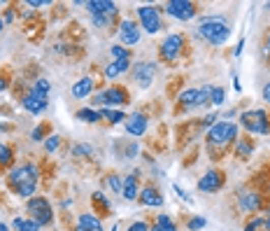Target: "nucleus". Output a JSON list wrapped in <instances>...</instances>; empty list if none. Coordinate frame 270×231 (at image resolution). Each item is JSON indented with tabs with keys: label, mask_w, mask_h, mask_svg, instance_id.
<instances>
[{
	"label": "nucleus",
	"mask_w": 270,
	"mask_h": 231,
	"mask_svg": "<svg viewBox=\"0 0 270 231\" xmlns=\"http://www.w3.org/2000/svg\"><path fill=\"white\" fill-rule=\"evenodd\" d=\"M198 33L207 40L209 44H224L231 35V26L224 17H205L198 23Z\"/></svg>",
	"instance_id": "1"
},
{
	"label": "nucleus",
	"mask_w": 270,
	"mask_h": 231,
	"mask_svg": "<svg viewBox=\"0 0 270 231\" xmlns=\"http://www.w3.org/2000/svg\"><path fill=\"white\" fill-rule=\"evenodd\" d=\"M237 140V124L233 121H217L207 131V145L209 147H226V145Z\"/></svg>",
	"instance_id": "2"
},
{
	"label": "nucleus",
	"mask_w": 270,
	"mask_h": 231,
	"mask_svg": "<svg viewBox=\"0 0 270 231\" xmlns=\"http://www.w3.org/2000/svg\"><path fill=\"white\" fill-rule=\"evenodd\" d=\"M28 215L31 220H35L40 226H49L51 220H54V210H51V203L44 196H33L28 198Z\"/></svg>",
	"instance_id": "3"
},
{
	"label": "nucleus",
	"mask_w": 270,
	"mask_h": 231,
	"mask_svg": "<svg viewBox=\"0 0 270 231\" xmlns=\"http://www.w3.org/2000/svg\"><path fill=\"white\" fill-rule=\"evenodd\" d=\"M240 124L247 133H254V136H263V133L270 131L268 124V115L265 110H247L240 115Z\"/></svg>",
	"instance_id": "4"
},
{
	"label": "nucleus",
	"mask_w": 270,
	"mask_h": 231,
	"mask_svg": "<svg viewBox=\"0 0 270 231\" xmlns=\"http://www.w3.org/2000/svg\"><path fill=\"white\" fill-rule=\"evenodd\" d=\"M94 105L96 108H124V105H128V91L124 87H110L105 89V91H98V94L94 96Z\"/></svg>",
	"instance_id": "5"
},
{
	"label": "nucleus",
	"mask_w": 270,
	"mask_h": 231,
	"mask_svg": "<svg viewBox=\"0 0 270 231\" xmlns=\"http://www.w3.org/2000/svg\"><path fill=\"white\" fill-rule=\"evenodd\" d=\"M31 180H38V168L31 166V164L17 166V168H12L10 175H7V185H10V189H14V192H17L21 185L31 182Z\"/></svg>",
	"instance_id": "6"
},
{
	"label": "nucleus",
	"mask_w": 270,
	"mask_h": 231,
	"mask_svg": "<svg viewBox=\"0 0 270 231\" xmlns=\"http://www.w3.org/2000/svg\"><path fill=\"white\" fill-rule=\"evenodd\" d=\"M138 17H140V23H142V28L147 31V33H159L161 28V14H159V10L156 7H152V5H142V7H138Z\"/></svg>",
	"instance_id": "7"
},
{
	"label": "nucleus",
	"mask_w": 270,
	"mask_h": 231,
	"mask_svg": "<svg viewBox=\"0 0 270 231\" xmlns=\"http://www.w3.org/2000/svg\"><path fill=\"white\" fill-rule=\"evenodd\" d=\"M182 47H184V38L179 33H172L168 35L163 42H161V59L168 61V63H172V61L177 59V56L182 54Z\"/></svg>",
	"instance_id": "8"
},
{
	"label": "nucleus",
	"mask_w": 270,
	"mask_h": 231,
	"mask_svg": "<svg viewBox=\"0 0 270 231\" xmlns=\"http://www.w3.org/2000/svg\"><path fill=\"white\" fill-rule=\"evenodd\" d=\"M166 12L177 21H189V19L196 17V5L189 0H170L166 5Z\"/></svg>",
	"instance_id": "9"
},
{
	"label": "nucleus",
	"mask_w": 270,
	"mask_h": 231,
	"mask_svg": "<svg viewBox=\"0 0 270 231\" xmlns=\"http://www.w3.org/2000/svg\"><path fill=\"white\" fill-rule=\"evenodd\" d=\"M154 72H156V66L154 63H149V61H138L135 68H133V77H135V84L140 89H147L154 80Z\"/></svg>",
	"instance_id": "10"
},
{
	"label": "nucleus",
	"mask_w": 270,
	"mask_h": 231,
	"mask_svg": "<svg viewBox=\"0 0 270 231\" xmlns=\"http://www.w3.org/2000/svg\"><path fill=\"white\" fill-rule=\"evenodd\" d=\"M21 103H23V110H28L31 115H40L42 110H47V105H49V98H47V94H40V91L31 89Z\"/></svg>",
	"instance_id": "11"
},
{
	"label": "nucleus",
	"mask_w": 270,
	"mask_h": 231,
	"mask_svg": "<svg viewBox=\"0 0 270 231\" xmlns=\"http://www.w3.org/2000/svg\"><path fill=\"white\" fill-rule=\"evenodd\" d=\"M124 126H126L128 136L140 138V136H144V133H147V117H144L142 112H133V115L126 117Z\"/></svg>",
	"instance_id": "12"
},
{
	"label": "nucleus",
	"mask_w": 270,
	"mask_h": 231,
	"mask_svg": "<svg viewBox=\"0 0 270 231\" xmlns=\"http://www.w3.org/2000/svg\"><path fill=\"white\" fill-rule=\"evenodd\" d=\"M221 187H224V173L221 171H207L198 180L200 192H219Z\"/></svg>",
	"instance_id": "13"
},
{
	"label": "nucleus",
	"mask_w": 270,
	"mask_h": 231,
	"mask_svg": "<svg viewBox=\"0 0 270 231\" xmlns=\"http://www.w3.org/2000/svg\"><path fill=\"white\" fill-rule=\"evenodd\" d=\"M140 26L135 21H122L119 23V40H122L124 44H138L140 42Z\"/></svg>",
	"instance_id": "14"
},
{
	"label": "nucleus",
	"mask_w": 270,
	"mask_h": 231,
	"mask_svg": "<svg viewBox=\"0 0 270 231\" xmlns=\"http://www.w3.org/2000/svg\"><path fill=\"white\" fill-rule=\"evenodd\" d=\"M138 198H140V203L147 206V208H161V206H163V196H161V192L156 187H152V185L144 187Z\"/></svg>",
	"instance_id": "15"
},
{
	"label": "nucleus",
	"mask_w": 270,
	"mask_h": 231,
	"mask_svg": "<svg viewBox=\"0 0 270 231\" xmlns=\"http://www.w3.org/2000/svg\"><path fill=\"white\" fill-rule=\"evenodd\" d=\"M86 7L91 14H107V17H116V12H119V7L110 0H91L86 3Z\"/></svg>",
	"instance_id": "16"
},
{
	"label": "nucleus",
	"mask_w": 270,
	"mask_h": 231,
	"mask_svg": "<svg viewBox=\"0 0 270 231\" xmlns=\"http://www.w3.org/2000/svg\"><path fill=\"white\" fill-rule=\"evenodd\" d=\"M124 198L126 201H135L140 196V185H138V177L135 175H126L124 177V189H122Z\"/></svg>",
	"instance_id": "17"
},
{
	"label": "nucleus",
	"mask_w": 270,
	"mask_h": 231,
	"mask_svg": "<svg viewBox=\"0 0 270 231\" xmlns=\"http://www.w3.org/2000/svg\"><path fill=\"white\" fill-rule=\"evenodd\" d=\"M94 80L91 77H82V80H77V82L72 84V96L75 98H86L91 91H94Z\"/></svg>",
	"instance_id": "18"
},
{
	"label": "nucleus",
	"mask_w": 270,
	"mask_h": 231,
	"mask_svg": "<svg viewBox=\"0 0 270 231\" xmlns=\"http://www.w3.org/2000/svg\"><path fill=\"white\" fill-rule=\"evenodd\" d=\"M77 226H84V229H88V231H103V222H100V217H98V215H94V213L79 215Z\"/></svg>",
	"instance_id": "19"
},
{
	"label": "nucleus",
	"mask_w": 270,
	"mask_h": 231,
	"mask_svg": "<svg viewBox=\"0 0 270 231\" xmlns=\"http://www.w3.org/2000/svg\"><path fill=\"white\" fill-rule=\"evenodd\" d=\"M240 208L247 210V213H256L261 208V196L259 194H240Z\"/></svg>",
	"instance_id": "20"
},
{
	"label": "nucleus",
	"mask_w": 270,
	"mask_h": 231,
	"mask_svg": "<svg viewBox=\"0 0 270 231\" xmlns=\"http://www.w3.org/2000/svg\"><path fill=\"white\" fill-rule=\"evenodd\" d=\"M198 98H200V89H187L179 94V105L182 108H198Z\"/></svg>",
	"instance_id": "21"
},
{
	"label": "nucleus",
	"mask_w": 270,
	"mask_h": 231,
	"mask_svg": "<svg viewBox=\"0 0 270 231\" xmlns=\"http://www.w3.org/2000/svg\"><path fill=\"white\" fill-rule=\"evenodd\" d=\"M12 231H40V224L31 217H17L12 222Z\"/></svg>",
	"instance_id": "22"
},
{
	"label": "nucleus",
	"mask_w": 270,
	"mask_h": 231,
	"mask_svg": "<svg viewBox=\"0 0 270 231\" xmlns=\"http://www.w3.org/2000/svg\"><path fill=\"white\" fill-rule=\"evenodd\" d=\"M100 119H107L110 124H119V121H126V115L122 110H114V108H100Z\"/></svg>",
	"instance_id": "23"
},
{
	"label": "nucleus",
	"mask_w": 270,
	"mask_h": 231,
	"mask_svg": "<svg viewBox=\"0 0 270 231\" xmlns=\"http://www.w3.org/2000/svg\"><path fill=\"white\" fill-rule=\"evenodd\" d=\"M91 203H94V208L98 210L100 217H107V215H110V203H107V198H105L100 192H96L94 196H91Z\"/></svg>",
	"instance_id": "24"
},
{
	"label": "nucleus",
	"mask_w": 270,
	"mask_h": 231,
	"mask_svg": "<svg viewBox=\"0 0 270 231\" xmlns=\"http://www.w3.org/2000/svg\"><path fill=\"white\" fill-rule=\"evenodd\" d=\"M254 152V143L249 140V138H245V140H237V149H235V157L240 161H247L249 154Z\"/></svg>",
	"instance_id": "25"
},
{
	"label": "nucleus",
	"mask_w": 270,
	"mask_h": 231,
	"mask_svg": "<svg viewBox=\"0 0 270 231\" xmlns=\"http://www.w3.org/2000/svg\"><path fill=\"white\" fill-rule=\"evenodd\" d=\"M77 119L86 121V124H96V121H100V110H94V108H82V110L77 112Z\"/></svg>",
	"instance_id": "26"
},
{
	"label": "nucleus",
	"mask_w": 270,
	"mask_h": 231,
	"mask_svg": "<svg viewBox=\"0 0 270 231\" xmlns=\"http://www.w3.org/2000/svg\"><path fill=\"white\" fill-rule=\"evenodd\" d=\"M14 161V152L10 145H0V168H10Z\"/></svg>",
	"instance_id": "27"
},
{
	"label": "nucleus",
	"mask_w": 270,
	"mask_h": 231,
	"mask_svg": "<svg viewBox=\"0 0 270 231\" xmlns=\"http://www.w3.org/2000/svg\"><path fill=\"white\" fill-rule=\"evenodd\" d=\"M224 98H226V91L221 87H209V103L212 105H224Z\"/></svg>",
	"instance_id": "28"
},
{
	"label": "nucleus",
	"mask_w": 270,
	"mask_h": 231,
	"mask_svg": "<svg viewBox=\"0 0 270 231\" xmlns=\"http://www.w3.org/2000/svg\"><path fill=\"white\" fill-rule=\"evenodd\" d=\"M110 54L114 61H122V59H131V54H128L126 47H119V44H114V47H110Z\"/></svg>",
	"instance_id": "29"
},
{
	"label": "nucleus",
	"mask_w": 270,
	"mask_h": 231,
	"mask_svg": "<svg viewBox=\"0 0 270 231\" xmlns=\"http://www.w3.org/2000/svg\"><path fill=\"white\" fill-rule=\"evenodd\" d=\"M107 185H110V189H112L114 194H119V192L124 189V180H122L119 175H110V177H107Z\"/></svg>",
	"instance_id": "30"
},
{
	"label": "nucleus",
	"mask_w": 270,
	"mask_h": 231,
	"mask_svg": "<svg viewBox=\"0 0 270 231\" xmlns=\"http://www.w3.org/2000/svg\"><path fill=\"white\" fill-rule=\"evenodd\" d=\"M58 145H61V138L58 136H49L47 140H44V149H47V152H56Z\"/></svg>",
	"instance_id": "31"
},
{
	"label": "nucleus",
	"mask_w": 270,
	"mask_h": 231,
	"mask_svg": "<svg viewBox=\"0 0 270 231\" xmlns=\"http://www.w3.org/2000/svg\"><path fill=\"white\" fill-rule=\"evenodd\" d=\"M205 224H207L205 217H191L189 220V231H200V229H205Z\"/></svg>",
	"instance_id": "32"
},
{
	"label": "nucleus",
	"mask_w": 270,
	"mask_h": 231,
	"mask_svg": "<svg viewBox=\"0 0 270 231\" xmlns=\"http://www.w3.org/2000/svg\"><path fill=\"white\" fill-rule=\"evenodd\" d=\"M119 75H122V70H119V66H116L114 61L105 66V77H107V80H114V77H119Z\"/></svg>",
	"instance_id": "33"
},
{
	"label": "nucleus",
	"mask_w": 270,
	"mask_h": 231,
	"mask_svg": "<svg viewBox=\"0 0 270 231\" xmlns=\"http://www.w3.org/2000/svg\"><path fill=\"white\" fill-rule=\"evenodd\" d=\"M91 21H94L96 28H105L110 23V17H107V14H91Z\"/></svg>",
	"instance_id": "34"
},
{
	"label": "nucleus",
	"mask_w": 270,
	"mask_h": 231,
	"mask_svg": "<svg viewBox=\"0 0 270 231\" xmlns=\"http://www.w3.org/2000/svg\"><path fill=\"white\" fill-rule=\"evenodd\" d=\"M91 152H94V149L88 147V145H77V147L72 149V154H75V157H79V159H84V157H91Z\"/></svg>",
	"instance_id": "35"
},
{
	"label": "nucleus",
	"mask_w": 270,
	"mask_h": 231,
	"mask_svg": "<svg viewBox=\"0 0 270 231\" xmlns=\"http://www.w3.org/2000/svg\"><path fill=\"white\" fill-rule=\"evenodd\" d=\"M35 91H40V94H49V89H51V84H49V80H42V77H40L38 82H35Z\"/></svg>",
	"instance_id": "36"
},
{
	"label": "nucleus",
	"mask_w": 270,
	"mask_h": 231,
	"mask_svg": "<svg viewBox=\"0 0 270 231\" xmlns=\"http://www.w3.org/2000/svg\"><path fill=\"white\" fill-rule=\"evenodd\" d=\"M47 133H49V126H47V124H40V126L33 131V140H44Z\"/></svg>",
	"instance_id": "37"
},
{
	"label": "nucleus",
	"mask_w": 270,
	"mask_h": 231,
	"mask_svg": "<svg viewBox=\"0 0 270 231\" xmlns=\"http://www.w3.org/2000/svg\"><path fill=\"white\" fill-rule=\"evenodd\" d=\"M263 222H265L263 217H256V220H252L247 226H245V231H256V229H259V226H263Z\"/></svg>",
	"instance_id": "38"
},
{
	"label": "nucleus",
	"mask_w": 270,
	"mask_h": 231,
	"mask_svg": "<svg viewBox=\"0 0 270 231\" xmlns=\"http://www.w3.org/2000/svg\"><path fill=\"white\" fill-rule=\"evenodd\" d=\"M126 231H149V224L147 222H133Z\"/></svg>",
	"instance_id": "39"
},
{
	"label": "nucleus",
	"mask_w": 270,
	"mask_h": 231,
	"mask_svg": "<svg viewBox=\"0 0 270 231\" xmlns=\"http://www.w3.org/2000/svg\"><path fill=\"white\" fill-rule=\"evenodd\" d=\"M200 124H203V126H207V129H212L217 124V115H215V112H212V115H207L205 119H200Z\"/></svg>",
	"instance_id": "40"
},
{
	"label": "nucleus",
	"mask_w": 270,
	"mask_h": 231,
	"mask_svg": "<svg viewBox=\"0 0 270 231\" xmlns=\"http://www.w3.org/2000/svg\"><path fill=\"white\" fill-rule=\"evenodd\" d=\"M172 224V220L168 217V215H159V220H156V226L159 229H163V226H170Z\"/></svg>",
	"instance_id": "41"
},
{
	"label": "nucleus",
	"mask_w": 270,
	"mask_h": 231,
	"mask_svg": "<svg viewBox=\"0 0 270 231\" xmlns=\"http://www.w3.org/2000/svg\"><path fill=\"white\" fill-rule=\"evenodd\" d=\"M172 189H175V192L179 194V198H182V201H187V203H191V196H189V194L184 192V189L179 187V185H172Z\"/></svg>",
	"instance_id": "42"
},
{
	"label": "nucleus",
	"mask_w": 270,
	"mask_h": 231,
	"mask_svg": "<svg viewBox=\"0 0 270 231\" xmlns=\"http://www.w3.org/2000/svg\"><path fill=\"white\" fill-rule=\"evenodd\" d=\"M28 5H31V7H44V5H51V3H49V0H31Z\"/></svg>",
	"instance_id": "43"
},
{
	"label": "nucleus",
	"mask_w": 270,
	"mask_h": 231,
	"mask_svg": "<svg viewBox=\"0 0 270 231\" xmlns=\"http://www.w3.org/2000/svg\"><path fill=\"white\" fill-rule=\"evenodd\" d=\"M7 87H10V80H7L5 72H3V77H0V91H5Z\"/></svg>",
	"instance_id": "44"
},
{
	"label": "nucleus",
	"mask_w": 270,
	"mask_h": 231,
	"mask_svg": "<svg viewBox=\"0 0 270 231\" xmlns=\"http://www.w3.org/2000/svg\"><path fill=\"white\" fill-rule=\"evenodd\" d=\"M263 100H265V103H270V82L263 87Z\"/></svg>",
	"instance_id": "45"
},
{
	"label": "nucleus",
	"mask_w": 270,
	"mask_h": 231,
	"mask_svg": "<svg viewBox=\"0 0 270 231\" xmlns=\"http://www.w3.org/2000/svg\"><path fill=\"white\" fill-rule=\"evenodd\" d=\"M243 47H245V40H240V42H237V47H235V56L243 54Z\"/></svg>",
	"instance_id": "46"
},
{
	"label": "nucleus",
	"mask_w": 270,
	"mask_h": 231,
	"mask_svg": "<svg viewBox=\"0 0 270 231\" xmlns=\"http://www.w3.org/2000/svg\"><path fill=\"white\" fill-rule=\"evenodd\" d=\"M233 89H235V91H240V89H243V84L237 82V77H233Z\"/></svg>",
	"instance_id": "47"
},
{
	"label": "nucleus",
	"mask_w": 270,
	"mask_h": 231,
	"mask_svg": "<svg viewBox=\"0 0 270 231\" xmlns=\"http://www.w3.org/2000/svg\"><path fill=\"white\" fill-rule=\"evenodd\" d=\"M161 231H177V226H175V224H170V226H163Z\"/></svg>",
	"instance_id": "48"
},
{
	"label": "nucleus",
	"mask_w": 270,
	"mask_h": 231,
	"mask_svg": "<svg viewBox=\"0 0 270 231\" xmlns=\"http://www.w3.org/2000/svg\"><path fill=\"white\" fill-rule=\"evenodd\" d=\"M0 231H10V226H7L5 222H0Z\"/></svg>",
	"instance_id": "49"
},
{
	"label": "nucleus",
	"mask_w": 270,
	"mask_h": 231,
	"mask_svg": "<svg viewBox=\"0 0 270 231\" xmlns=\"http://www.w3.org/2000/svg\"><path fill=\"white\" fill-rule=\"evenodd\" d=\"M263 226H265V231H270V217H268V220L263 222Z\"/></svg>",
	"instance_id": "50"
},
{
	"label": "nucleus",
	"mask_w": 270,
	"mask_h": 231,
	"mask_svg": "<svg viewBox=\"0 0 270 231\" xmlns=\"http://www.w3.org/2000/svg\"><path fill=\"white\" fill-rule=\"evenodd\" d=\"M3 26H5V21H3V19H0V31H3Z\"/></svg>",
	"instance_id": "51"
},
{
	"label": "nucleus",
	"mask_w": 270,
	"mask_h": 231,
	"mask_svg": "<svg viewBox=\"0 0 270 231\" xmlns=\"http://www.w3.org/2000/svg\"><path fill=\"white\" fill-rule=\"evenodd\" d=\"M77 231H88V229H84V226H77Z\"/></svg>",
	"instance_id": "52"
},
{
	"label": "nucleus",
	"mask_w": 270,
	"mask_h": 231,
	"mask_svg": "<svg viewBox=\"0 0 270 231\" xmlns=\"http://www.w3.org/2000/svg\"><path fill=\"white\" fill-rule=\"evenodd\" d=\"M149 231H161V229H159V226H156V224H154V229H149Z\"/></svg>",
	"instance_id": "53"
},
{
	"label": "nucleus",
	"mask_w": 270,
	"mask_h": 231,
	"mask_svg": "<svg viewBox=\"0 0 270 231\" xmlns=\"http://www.w3.org/2000/svg\"><path fill=\"white\" fill-rule=\"evenodd\" d=\"M268 49H270V35H268Z\"/></svg>",
	"instance_id": "54"
}]
</instances>
